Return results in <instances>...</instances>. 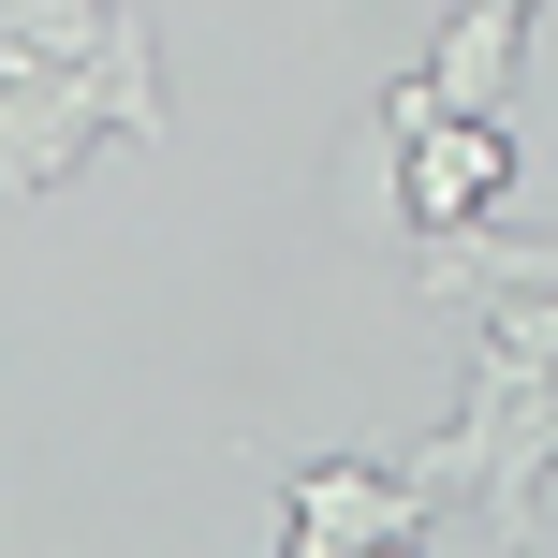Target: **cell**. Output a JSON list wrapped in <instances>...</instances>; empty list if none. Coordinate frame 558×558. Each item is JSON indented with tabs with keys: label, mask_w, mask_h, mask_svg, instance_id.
<instances>
[{
	"label": "cell",
	"mask_w": 558,
	"mask_h": 558,
	"mask_svg": "<svg viewBox=\"0 0 558 558\" xmlns=\"http://www.w3.org/2000/svg\"><path fill=\"white\" fill-rule=\"evenodd\" d=\"M0 118H15V133H0V177H15V192H59L104 133L147 147V133H162V59H147V15L118 0V29H104L88 59H59V74H0Z\"/></svg>",
	"instance_id": "6da1fadb"
},
{
	"label": "cell",
	"mask_w": 558,
	"mask_h": 558,
	"mask_svg": "<svg viewBox=\"0 0 558 558\" xmlns=\"http://www.w3.org/2000/svg\"><path fill=\"white\" fill-rule=\"evenodd\" d=\"M426 485H412V456H397V471H353V456H324V471H294L279 485V544L294 558H383V544H412L426 530Z\"/></svg>",
	"instance_id": "7a4b0ae2"
},
{
	"label": "cell",
	"mask_w": 558,
	"mask_h": 558,
	"mask_svg": "<svg viewBox=\"0 0 558 558\" xmlns=\"http://www.w3.org/2000/svg\"><path fill=\"white\" fill-rule=\"evenodd\" d=\"M500 192H514V133H500V118H471V104L426 118V133L397 147V221H412V235H471Z\"/></svg>",
	"instance_id": "3957f363"
},
{
	"label": "cell",
	"mask_w": 558,
	"mask_h": 558,
	"mask_svg": "<svg viewBox=\"0 0 558 558\" xmlns=\"http://www.w3.org/2000/svg\"><path fill=\"white\" fill-rule=\"evenodd\" d=\"M514 59H530V0H456L441 15V104H471V118H514Z\"/></svg>",
	"instance_id": "277c9868"
},
{
	"label": "cell",
	"mask_w": 558,
	"mask_h": 558,
	"mask_svg": "<svg viewBox=\"0 0 558 558\" xmlns=\"http://www.w3.org/2000/svg\"><path fill=\"white\" fill-rule=\"evenodd\" d=\"M118 29V0H0V74H59Z\"/></svg>",
	"instance_id": "5b68a950"
}]
</instances>
